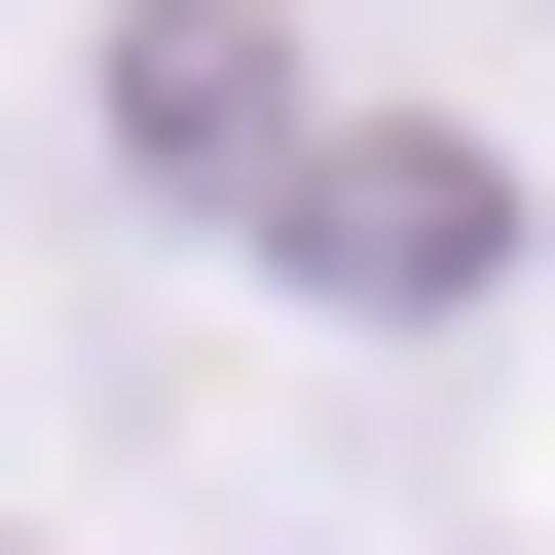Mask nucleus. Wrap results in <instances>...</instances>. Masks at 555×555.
I'll return each mask as SVG.
<instances>
[{"label":"nucleus","mask_w":555,"mask_h":555,"mask_svg":"<svg viewBox=\"0 0 555 555\" xmlns=\"http://www.w3.org/2000/svg\"><path fill=\"white\" fill-rule=\"evenodd\" d=\"M259 222H297V259H334V297H481V259H518V222H481V185H444V149H371V185H334V149H297V185H259Z\"/></svg>","instance_id":"obj_2"},{"label":"nucleus","mask_w":555,"mask_h":555,"mask_svg":"<svg viewBox=\"0 0 555 555\" xmlns=\"http://www.w3.org/2000/svg\"><path fill=\"white\" fill-rule=\"evenodd\" d=\"M112 112H149V185H297V38H259V0H149V38H112Z\"/></svg>","instance_id":"obj_1"}]
</instances>
